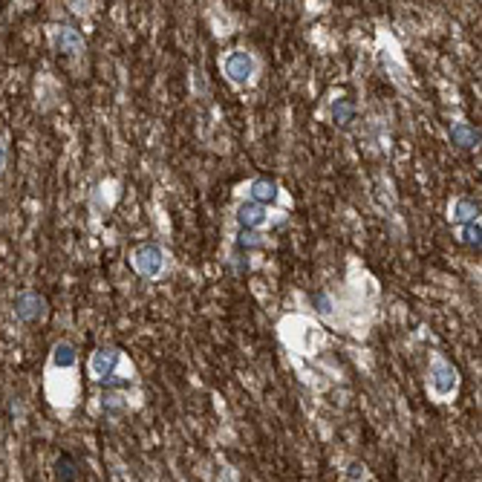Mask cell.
I'll use <instances>...</instances> for the list:
<instances>
[{"mask_svg":"<svg viewBox=\"0 0 482 482\" xmlns=\"http://www.w3.org/2000/svg\"><path fill=\"white\" fill-rule=\"evenodd\" d=\"M462 240H465L468 246H476V248H479V223H476V220H471V223L462 225Z\"/></svg>","mask_w":482,"mask_h":482,"instance_id":"obj_16","label":"cell"},{"mask_svg":"<svg viewBox=\"0 0 482 482\" xmlns=\"http://www.w3.org/2000/svg\"><path fill=\"white\" fill-rule=\"evenodd\" d=\"M133 268L153 280V278H159L162 275V268H165V252H162V246L159 243H142L133 248Z\"/></svg>","mask_w":482,"mask_h":482,"instance_id":"obj_1","label":"cell"},{"mask_svg":"<svg viewBox=\"0 0 482 482\" xmlns=\"http://www.w3.org/2000/svg\"><path fill=\"white\" fill-rule=\"evenodd\" d=\"M119 361H122V355H119V350H115V346H102V350H95L93 358H90V373H93V378H99V381L113 378V376H115V367H119Z\"/></svg>","mask_w":482,"mask_h":482,"instance_id":"obj_2","label":"cell"},{"mask_svg":"<svg viewBox=\"0 0 482 482\" xmlns=\"http://www.w3.org/2000/svg\"><path fill=\"white\" fill-rule=\"evenodd\" d=\"M225 75H228V81H234V84H246L248 79H252V72H255V61H252V55L243 52V49H234L228 58H225Z\"/></svg>","mask_w":482,"mask_h":482,"instance_id":"obj_4","label":"cell"},{"mask_svg":"<svg viewBox=\"0 0 482 482\" xmlns=\"http://www.w3.org/2000/svg\"><path fill=\"white\" fill-rule=\"evenodd\" d=\"M52 47L64 55H79V52H84V38L72 26H58L52 32Z\"/></svg>","mask_w":482,"mask_h":482,"instance_id":"obj_6","label":"cell"},{"mask_svg":"<svg viewBox=\"0 0 482 482\" xmlns=\"http://www.w3.org/2000/svg\"><path fill=\"white\" fill-rule=\"evenodd\" d=\"M358 476H364V465L353 462V465H350V479H358Z\"/></svg>","mask_w":482,"mask_h":482,"instance_id":"obj_19","label":"cell"},{"mask_svg":"<svg viewBox=\"0 0 482 482\" xmlns=\"http://www.w3.org/2000/svg\"><path fill=\"white\" fill-rule=\"evenodd\" d=\"M248 191H252V202H257L263 208H266V202L278 200V185L272 179H255L252 185H248Z\"/></svg>","mask_w":482,"mask_h":482,"instance_id":"obj_10","label":"cell"},{"mask_svg":"<svg viewBox=\"0 0 482 482\" xmlns=\"http://www.w3.org/2000/svg\"><path fill=\"white\" fill-rule=\"evenodd\" d=\"M75 361H79V355H75V350H72V344H67V341H61V344H55V350H52V364L55 367H75Z\"/></svg>","mask_w":482,"mask_h":482,"instance_id":"obj_11","label":"cell"},{"mask_svg":"<svg viewBox=\"0 0 482 482\" xmlns=\"http://www.w3.org/2000/svg\"><path fill=\"white\" fill-rule=\"evenodd\" d=\"M3 168H6V147L0 145V170H3Z\"/></svg>","mask_w":482,"mask_h":482,"instance_id":"obj_20","label":"cell"},{"mask_svg":"<svg viewBox=\"0 0 482 482\" xmlns=\"http://www.w3.org/2000/svg\"><path fill=\"white\" fill-rule=\"evenodd\" d=\"M476 214H479V202L476 200H471V197H462V200H456L453 205H451V220L453 223H471V220H476Z\"/></svg>","mask_w":482,"mask_h":482,"instance_id":"obj_9","label":"cell"},{"mask_svg":"<svg viewBox=\"0 0 482 482\" xmlns=\"http://www.w3.org/2000/svg\"><path fill=\"white\" fill-rule=\"evenodd\" d=\"M332 119H335L338 124H350V122L355 119V104H353L350 99H338V102L332 104Z\"/></svg>","mask_w":482,"mask_h":482,"instance_id":"obj_12","label":"cell"},{"mask_svg":"<svg viewBox=\"0 0 482 482\" xmlns=\"http://www.w3.org/2000/svg\"><path fill=\"white\" fill-rule=\"evenodd\" d=\"M15 315L21 318L24 323L41 321L47 315V300L41 295H35V292H21L15 298Z\"/></svg>","mask_w":482,"mask_h":482,"instance_id":"obj_3","label":"cell"},{"mask_svg":"<svg viewBox=\"0 0 482 482\" xmlns=\"http://www.w3.org/2000/svg\"><path fill=\"white\" fill-rule=\"evenodd\" d=\"M231 266H234V272H240V275H243V272H248V255L243 257V255L237 252V255H234V263H231Z\"/></svg>","mask_w":482,"mask_h":482,"instance_id":"obj_18","label":"cell"},{"mask_svg":"<svg viewBox=\"0 0 482 482\" xmlns=\"http://www.w3.org/2000/svg\"><path fill=\"white\" fill-rule=\"evenodd\" d=\"M55 468H58V479H61V482H75V468H72L70 456H61V459H58Z\"/></svg>","mask_w":482,"mask_h":482,"instance_id":"obj_15","label":"cell"},{"mask_svg":"<svg viewBox=\"0 0 482 482\" xmlns=\"http://www.w3.org/2000/svg\"><path fill=\"white\" fill-rule=\"evenodd\" d=\"M315 306H318L321 315H332V298L326 295V292H318L315 295Z\"/></svg>","mask_w":482,"mask_h":482,"instance_id":"obj_17","label":"cell"},{"mask_svg":"<svg viewBox=\"0 0 482 482\" xmlns=\"http://www.w3.org/2000/svg\"><path fill=\"white\" fill-rule=\"evenodd\" d=\"M260 243H263V240H260L257 231H248V228H243V234L237 237V252H240V255H243V252L248 255V248H260Z\"/></svg>","mask_w":482,"mask_h":482,"instance_id":"obj_14","label":"cell"},{"mask_svg":"<svg viewBox=\"0 0 482 482\" xmlns=\"http://www.w3.org/2000/svg\"><path fill=\"white\" fill-rule=\"evenodd\" d=\"M456 370L451 367L448 361H433L431 364V387L439 393V396H451L456 390Z\"/></svg>","mask_w":482,"mask_h":482,"instance_id":"obj_5","label":"cell"},{"mask_svg":"<svg viewBox=\"0 0 482 482\" xmlns=\"http://www.w3.org/2000/svg\"><path fill=\"white\" fill-rule=\"evenodd\" d=\"M104 413L107 416H122L124 410H127V401H124V396L122 393H104Z\"/></svg>","mask_w":482,"mask_h":482,"instance_id":"obj_13","label":"cell"},{"mask_svg":"<svg viewBox=\"0 0 482 482\" xmlns=\"http://www.w3.org/2000/svg\"><path fill=\"white\" fill-rule=\"evenodd\" d=\"M451 139H453L456 147L471 150V147L479 145V130H476L474 124H468V122H456V124L451 127Z\"/></svg>","mask_w":482,"mask_h":482,"instance_id":"obj_8","label":"cell"},{"mask_svg":"<svg viewBox=\"0 0 482 482\" xmlns=\"http://www.w3.org/2000/svg\"><path fill=\"white\" fill-rule=\"evenodd\" d=\"M237 220H240V225H243V228H248V231H257V228H263V225H266L268 214H266V208H263V205H257V202H243V205H240V211H237Z\"/></svg>","mask_w":482,"mask_h":482,"instance_id":"obj_7","label":"cell"}]
</instances>
